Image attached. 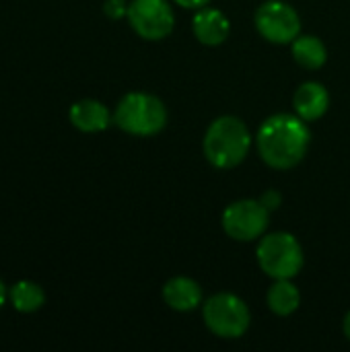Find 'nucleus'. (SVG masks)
<instances>
[{"label":"nucleus","mask_w":350,"mask_h":352,"mask_svg":"<svg viewBox=\"0 0 350 352\" xmlns=\"http://www.w3.org/2000/svg\"><path fill=\"white\" fill-rule=\"evenodd\" d=\"M311 144V130L297 113H274L266 118L256 134L260 159L272 169H293Z\"/></svg>","instance_id":"f257e3e1"},{"label":"nucleus","mask_w":350,"mask_h":352,"mask_svg":"<svg viewBox=\"0 0 350 352\" xmlns=\"http://www.w3.org/2000/svg\"><path fill=\"white\" fill-rule=\"evenodd\" d=\"M204 157L217 169H233L248 157L252 134L245 122L235 116H221L210 122L204 134Z\"/></svg>","instance_id":"f03ea898"},{"label":"nucleus","mask_w":350,"mask_h":352,"mask_svg":"<svg viewBox=\"0 0 350 352\" xmlns=\"http://www.w3.org/2000/svg\"><path fill=\"white\" fill-rule=\"evenodd\" d=\"M113 124L132 136H155L167 126V107L159 97L134 91L118 101Z\"/></svg>","instance_id":"7ed1b4c3"},{"label":"nucleus","mask_w":350,"mask_h":352,"mask_svg":"<svg viewBox=\"0 0 350 352\" xmlns=\"http://www.w3.org/2000/svg\"><path fill=\"white\" fill-rule=\"evenodd\" d=\"M256 258L262 272L274 280H291L303 268V248L295 235L285 231L262 235L256 250Z\"/></svg>","instance_id":"20e7f679"},{"label":"nucleus","mask_w":350,"mask_h":352,"mask_svg":"<svg viewBox=\"0 0 350 352\" xmlns=\"http://www.w3.org/2000/svg\"><path fill=\"white\" fill-rule=\"evenodd\" d=\"M202 318L206 328L215 336L225 340L241 338L252 324V316L245 301L233 293L212 295L202 307Z\"/></svg>","instance_id":"39448f33"},{"label":"nucleus","mask_w":350,"mask_h":352,"mask_svg":"<svg viewBox=\"0 0 350 352\" xmlns=\"http://www.w3.org/2000/svg\"><path fill=\"white\" fill-rule=\"evenodd\" d=\"M258 33L276 45L293 43L301 33L299 12L283 0H266L258 6L254 16Z\"/></svg>","instance_id":"423d86ee"},{"label":"nucleus","mask_w":350,"mask_h":352,"mask_svg":"<svg viewBox=\"0 0 350 352\" xmlns=\"http://www.w3.org/2000/svg\"><path fill=\"white\" fill-rule=\"evenodd\" d=\"M270 221V210L260 200H237L231 202L223 212V231L235 241H256L260 239Z\"/></svg>","instance_id":"0eeeda50"},{"label":"nucleus","mask_w":350,"mask_h":352,"mask_svg":"<svg viewBox=\"0 0 350 352\" xmlns=\"http://www.w3.org/2000/svg\"><path fill=\"white\" fill-rule=\"evenodd\" d=\"M126 19L136 35L146 41L165 39L175 25V14L167 0H132Z\"/></svg>","instance_id":"6e6552de"},{"label":"nucleus","mask_w":350,"mask_h":352,"mask_svg":"<svg viewBox=\"0 0 350 352\" xmlns=\"http://www.w3.org/2000/svg\"><path fill=\"white\" fill-rule=\"evenodd\" d=\"M293 107H295V113L303 118L305 122H316L326 116L330 107V93L322 82L307 80L295 91Z\"/></svg>","instance_id":"1a4fd4ad"},{"label":"nucleus","mask_w":350,"mask_h":352,"mask_svg":"<svg viewBox=\"0 0 350 352\" xmlns=\"http://www.w3.org/2000/svg\"><path fill=\"white\" fill-rule=\"evenodd\" d=\"M192 29H194V35L200 43L221 45L231 33V23L223 10L204 6V8H198V12L194 14Z\"/></svg>","instance_id":"9d476101"},{"label":"nucleus","mask_w":350,"mask_h":352,"mask_svg":"<svg viewBox=\"0 0 350 352\" xmlns=\"http://www.w3.org/2000/svg\"><path fill=\"white\" fill-rule=\"evenodd\" d=\"M163 301L173 311H194L202 303V289L194 278L188 276H173L163 285Z\"/></svg>","instance_id":"9b49d317"},{"label":"nucleus","mask_w":350,"mask_h":352,"mask_svg":"<svg viewBox=\"0 0 350 352\" xmlns=\"http://www.w3.org/2000/svg\"><path fill=\"white\" fill-rule=\"evenodd\" d=\"M68 118L76 130L87 132V134L103 132L113 122V116L109 113V109L97 99H83V101L72 103Z\"/></svg>","instance_id":"f8f14e48"},{"label":"nucleus","mask_w":350,"mask_h":352,"mask_svg":"<svg viewBox=\"0 0 350 352\" xmlns=\"http://www.w3.org/2000/svg\"><path fill=\"white\" fill-rule=\"evenodd\" d=\"M266 303H268V307H270V311L274 316L287 318V316H293L299 309V305H301V293H299V289L289 278H283V280H276L268 289Z\"/></svg>","instance_id":"ddd939ff"},{"label":"nucleus","mask_w":350,"mask_h":352,"mask_svg":"<svg viewBox=\"0 0 350 352\" xmlns=\"http://www.w3.org/2000/svg\"><path fill=\"white\" fill-rule=\"evenodd\" d=\"M291 52H293L295 62L299 66L307 68V70H318L328 60L326 43L320 37H316V35H299L291 43Z\"/></svg>","instance_id":"4468645a"},{"label":"nucleus","mask_w":350,"mask_h":352,"mask_svg":"<svg viewBox=\"0 0 350 352\" xmlns=\"http://www.w3.org/2000/svg\"><path fill=\"white\" fill-rule=\"evenodd\" d=\"M8 299L10 305L19 311V314H33L37 309L43 307L45 303V293L43 289L33 283V280H19L10 287L8 291Z\"/></svg>","instance_id":"2eb2a0df"},{"label":"nucleus","mask_w":350,"mask_h":352,"mask_svg":"<svg viewBox=\"0 0 350 352\" xmlns=\"http://www.w3.org/2000/svg\"><path fill=\"white\" fill-rule=\"evenodd\" d=\"M103 12H105L109 19L116 21V19H122V16L128 14V4H126V0H105Z\"/></svg>","instance_id":"dca6fc26"},{"label":"nucleus","mask_w":350,"mask_h":352,"mask_svg":"<svg viewBox=\"0 0 350 352\" xmlns=\"http://www.w3.org/2000/svg\"><path fill=\"white\" fill-rule=\"evenodd\" d=\"M260 202L272 212V210H276L278 206H281V202H283V196L276 192V190H268L262 198H260Z\"/></svg>","instance_id":"f3484780"},{"label":"nucleus","mask_w":350,"mask_h":352,"mask_svg":"<svg viewBox=\"0 0 350 352\" xmlns=\"http://www.w3.org/2000/svg\"><path fill=\"white\" fill-rule=\"evenodd\" d=\"M177 6H184V8H190V10H198V8H204L210 0H173Z\"/></svg>","instance_id":"a211bd4d"},{"label":"nucleus","mask_w":350,"mask_h":352,"mask_svg":"<svg viewBox=\"0 0 350 352\" xmlns=\"http://www.w3.org/2000/svg\"><path fill=\"white\" fill-rule=\"evenodd\" d=\"M6 299H8V291H6L4 283L0 280V309H2V305L6 303Z\"/></svg>","instance_id":"6ab92c4d"},{"label":"nucleus","mask_w":350,"mask_h":352,"mask_svg":"<svg viewBox=\"0 0 350 352\" xmlns=\"http://www.w3.org/2000/svg\"><path fill=\"white\" fill-rule=\"evenodd\" d=\"M342 332H344V336L350 340V311L344 316V322H342Z\"/></svg>","instance_id":"aec40b11"}]
</instances>
